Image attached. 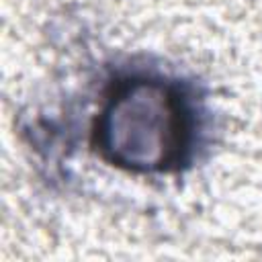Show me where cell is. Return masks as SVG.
<instances>
[{
    "label": "cell",
    "mask_w": 262,
    "mask_h": 262,
    "mask_svg": "<svg viewBox=\"0 0 262 262\" xmlns=\"http://www.w3.org/2000/svg\"><path fill=\"white\" fill-rule=\"evenodd\" d=\"M190 137V113L176 86L156 78L113 84L92 131L98 154L135 172L168 170L182 160Z\"/></svg>",
    "instance_id": "6da1fadb"
}]
</instances>
